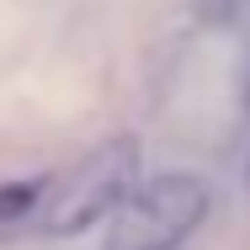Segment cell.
<instances>
[{
  "label": "cell",
  "mask_w": 250,
  "mask_h": 250,
  "mask_svg": "<svg viewBox=\"0 0 250 250\" xmlns=\"http://www.w3.org/2000/svg\"><path fill=\"white\" fill-rule=\"evenodd\" d=\"M133 187H139V144L133 139H112V144H101L91 160H80L64 176V187L48 197L43 229L53 240L85 234V229L106 224L123 202L133 197Z\"/></svg>",
  "instance_id": "2"
},
{
  "label": "cell",
  "mask_w": 250,
  "mask_h": 250,
  "mask_svg": "<svg viewBox=\"0 0 250 250\" xmlns=\"http://www.w3.org/2000/svg\"><path fill=\"white\" fill-rule=\"evenodd\" d=\"M240 5H245V0H197V11L208 16V21H213V27L234 21V16H240Z\"/></svg>",
  "instance_id": "4"
},
{
  "label": "cell",
  "mask_w": 250,
  "mask_h": 250,
  "mask_svg": "<svg viewBox=\"0 0 250 250\" xmlns=\"http://www.w3.org/2000/svg\"><path fill=\"white\" fill-rule=\"evenodd\" d=\"M208 218V187L197 176H154L149 187H133V197L112 213V234L101 250H181Z\"/></svg>",
  "instance_id": "1"
},
{
  "label": "cell",
  "mask_w": 250,
  "mask_h": 250,
  "mask_svg": "<svg viewBox=\"0 0 250 250\" xmlns=\"http://www.w3.org/2000/svg\"><path fill=\"white\" fill-rule=\"evenodd\" d=\"M38 192H43V181H11V187H0V218H5V224L21 218V213L38 202Z\"/></svg>",
  "instance_id": "3"
}]
</instances>
